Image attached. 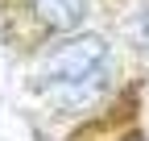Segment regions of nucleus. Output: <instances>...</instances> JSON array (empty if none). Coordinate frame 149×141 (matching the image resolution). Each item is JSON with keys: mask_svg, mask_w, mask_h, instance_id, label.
Segmentation results:
<instances>
[{"mask_svg": "<svg viewBox=\"0 0 149 141\" xmlns=\"http://www.w3.org/2000/svg\"><path fill=\"white\" fill-rule=\"evenodd\" d=\"M112 79V50L100 33H66L46 50L33 70V87L58 112H87L100 104Z\"/></svg>", "mask_w": 149, "mask_h": 141, "instance_id": "f257e3e1", "label": "nucleus"}, {"mask_svg": "<svg viewBox=\"0 0 149 141\" xmlns=\"http://www.w3.org/2000/svg\"><path fill=\"white\" fill-rule=\"evenodd\" d=\"M25 13H29V21L42 29V33L66 38V33H74V29L87 21L91 0H25Z\"/></svg>", "mask_w": 149, "mask_h": 141, "instance_id": "f03ea898", "label": "nucleus"}, {"mask_svg": "<svg viewBox=\"0 0 149 141\" xmlns=\"http://www.w3.org/2000/svg\"><path fill=\"white\" fill-rule=\"evenodd\" d=\"M128 33H133V42H137V46L149 50V8H141V13L133 17V29H128Z\"/></svg>", "mask_w": 149, "mask_h": 141, "instance_id": "7ed1b4c3", "label": "nucleus"}]
</instances>
